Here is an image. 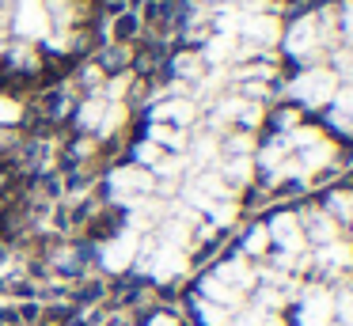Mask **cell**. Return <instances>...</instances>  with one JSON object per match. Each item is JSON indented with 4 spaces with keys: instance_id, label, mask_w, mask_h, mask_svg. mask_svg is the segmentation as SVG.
<instances>
[{
    "instance_id": "cell-2",
    "label": "cell",
    "mask_w": 353,
    "mask_h": 326,
    "mask_svg": "<svg viewBox=\"0 0 353 326\" xmlns=\"http://www.w3.org/2000/svg\"><path fill=\"white\" fill-rule=\"evenodd\" d=\"M292 95L300 99V103L307 106H323L334 99V76L327 72V68H312V72H304L296 83H292Z\"/></svg>"
},
{
    "instance_id": "cell-26",
    "label": "cell",
    "mask_w": 353,
    "mask_h": 326,
    "mask_svg": "<svg viewBox=\"0 0 353 326\" xmlns=\"http://www.w3.org/2000/svg\"><path fill=\"white\" fill-rule=\"evenodd\" d=\"M175 68H179V76H198V68H201V61L194 57V53H183V57L175 61Z\"/></svg>"
},
{
    "instance_id": "cell-11",
    "label": "cell",
    "mask_w": 353,
    "mask_h": 326,
    "mask_svg": "<svg viewBox=\"0 0 353 326\" xmlns=\"http://www.w3.org/2000/svg\"><path fill=\"white\" fill-rule=\"evenodd\" d=\"M334 125L353 133V88H342L334 95Z\"/></svg>"
},
{
    "instance_id": "cell-15",
    "label": "cell",
    "mask_w": 353,
    "mask_h": 326,
    "mask_svg": "<svg viewBox=\"0 0 353 326\" xmlns=\"http://www.w3.org/2000/svg\"><path fill=\"white\" fill-rule=\"evenodd\" d=\"M103 118H107V103H103V99H92V103L80 110V121H84L88 129H99Z\"/></svg>"
},
{
    "instance_id": "cell-13",
    "label": "cell",
    "mask_w": 353,
    "mask_h": 326,
    "mask_svg": "<svg viewBox=\"0 0 353 326\" xmlns=\"http://www.w3.org/2000/svg\"><path fill=\"white\" fill-rule=\"evenodd\" d=\"M232 53H236V38H232V34H216L213 42H209L205 57H209V61H228Z\"/></svg>"
},
{
    "instance_id": "cell-8",
    "label": "cell",
    "mask_w": 353,
    "mask_h": 326,
    "mask_svg": "<svg viewBox=\"0 0 353 326\" xmlns=\"http://www.w3.org/2000/svg\"><path fill=\"white\" fill-rule=\"evenodd\" d=\"M133 258H137V232H125L122 239L107 243V250H103V265H107L110 273L125 269V265H130Z\"/></svg>"
},
{
    "instance_id": "cell-3",
    "label": "cell",
    "mask_w": 353,
    "mask_h": 326,
    "mask_svg": "<svg viewBox=\"0 0 353 326\" xmlns=\"http://www.w3.org/2000/svg\"><path fill=\"white\" fill-rule=\"evenodd\" d=\"M330 315H334V296L327 288H307L304 311H300V326H327Z\"/></svg>"
},
{
    "instance_id": "cell-25",
    "label": "cell",
    "mask_w": 353,
    "mask_h": 326,
    "mask_svg": "<svg viewBox=\"0 0 353 326\" xmlns=\"http://www.w3.org/2000/svg\"><path fill=\"white\" fill-rule=\"evenodd\" d=\"M334 311L342 315V323H350V326H353V292L334 296Z\"/></svg>"
},
{
    "instance_id": "cell-4",
    "label": "cell",
    "mask_w": 353,
    "mask_h": 326,
    "mask_svg": "<svg viewBox=\"0 0 353 326\" xmlns=\"http://www.w3.org/2000/svg\"><path fill=\"white\" fill-rule=\"evenodd\" d=\"M16 30L23 38H42L50 30V15L42 8V0H23L19 4V15H16Z\"/></svg>"
},
{
    "instance_id": "cell-10",
    "label": "cell",
    "mask_w": 353,
    "mask_h": 326,
    "mask_svg": "<svg viewBox=\"0 0 353 326\" xmlns=\"http://www.w3.org/2000/svg\"><path fill=\"white\" fill-rule=\"evenodd\" d=\"M213 281H221L224 288H232V292H243V288H251L254 285V273L247 269L243 262H224L221 269H216V277Z\"/></svg>"
},
{
    "instance_id": "cell-14",
    "label": "cell",
    "mask_w": 353,
    "mask_h": 326,
    "mask_svg": "<svg viewBox=\"0 0 353 326\" xmlns=\"http://www.w3.org/2000/svg\"><path fill=\"white\" fill-rule=\"evenodd\" d=\"M319 258H323V262H334V265H350L353 262V250L350 247H345V243H327V247H323L319 250Z\"/></svg>"
},
{
    "instance_id": "cell-27",
    "label": "cell",
    "mask_w": 353,
    "mask_h": 326,
    "mask_svg": "<svg viewBox=\"0 0 353 326\" xmlns=\"http://www.w3.org/2000/svg\"><path fill=\"white\" fill-rule=\"evenodd\" d=\"M137 156H141V163H160L163 152H160V144L148 141V144H141V148H137Z\"/></svg>"
},
{
    "instance_id": "cell-16",
    "label": "cell",
    "mask_w": 353,
    "mask_h": 326,
    "mask_svg": "<svg viewBox=\"0 0 353 326\" xmlns=\"http://www.w3.org/2000/svg\"><path fill=\"white\" fill-rule=\"evenodd\" d=\"M323 163H330V144H323V141L307 144V152H304V167H307V171H315V167H323Z\"/></svg>"
},
{
    "instance_id": "cell-18",
    "label": "cell",
    "mask_w": 353,
    "mask_h": 326,
    "mask_svg": "<svg viewBox=\"0 0 353 326\" xmlns=\"http://www.w3.org/2000/svg\"><path fill=\"white\" fill-rule=\"evenodd\" d=\"M236 326H281V323H277V315H274V311H262V307H254V311H247V315L239 318Z\"/></svg>"
},
{
    "instance_id": "cell-28",
    "label": "cell",
    "mask_w": 353,
    "mask_h": 326,
    "mask_svg": "<svg viewBox=\"0 0 353 326\" xmlns=\"http://www.w3.org/2000/svg\"><path fill=\"white\" fill-rule=\"evenodd\" d=\"M209 156H213V141H201L198 148H194V163H205Z\"/></svg>"
},
{
    "instance_id": "cell-9",
    "label": "cell",
    "mask_w": 353,
    "mask_h": 326,
    "mask_svg": "<svg viewBox=\"0 0 353 326\" xmlns=\"http://www.w3.org/2000/svg\"><path fill=\"white\" fill-rule=\"evenodd\" d=\"M243 34H247V42H254V45H270V42L281 38V27H277L274 15H251V19H243Z\"/></svg>"
},
{
    "instance_id": "cell-12",
    "label": "cell",
    "mask_w": 353,
    "mask_h": 326,
    "mask_svg": "<svg viewBox=\"0 0 353 326\" xmlns=\"http://www.w3.org/2000/svg\"><path fill=\"white\" fill-rule=\"evenodd\" d=\"M194 118V106L190 103H183V99H179V103H163V106H156V121H179V125H183V121H190Z\"/></svg>"
},
{
    "instance_id": "cell-21",
    "label": "cell",
    "mask_w": 353,
    "mask_h": 326,
    "mask_svg": "<svg viewBox=\"0 0 353 326\" xmlns=\"http://www.w3.org/2000/svg\"><path fill=\"white\" fill-rule=\"evenodd\" d=\"M19 114H23V106H19L16 99H4V95H0V125H12V121H19Z\"/></svg>"
},
{
    "instance_id": "cell-17",
    "label": "cell",
    "mask_w": 353,
    "mask_h": 326,
    "mask_svg": "<svg viewBox=\"0 0 353 326\" xmlns=\"http://www.w3.org/2000/svg\"><path fill=\"white\" fill-rule=\"evenodd\" d=\"M201 318H205L209 326H228V323H232L228 307H216L213 300H201Z\"/></svg>"
},
{
    "instance_id": "cell-22",
    "label": "cell",
    "mask_w": 353,
    "mask_h": 326,
    "mask_svg": "<svg viewBox=\"0 0 353 326\" xmlns=\"http://www.w3.org/2000/svg\"><path fill=\"white\" fill-rule=\"evenodd\" d=\"M209 216H213L216 220V224H232V220H236V205H232V201H213V205H209Z\"/></svg>"
},
{
    "instance_id": "cell-1",
    "label": "cell",
    "mask_w": 353,
    "mask_h": 326,
    "mask_svg": "<svg viewBox=\"0 0 353 326\" xmlns=\"http://www.w3.org/2000/svg\"><path fill=\"white\" fill-rule=\"evenodd\" d=\"M110 190H114L118 201H145V194L152 190V174L141 171V167H118L114 174H110Z\"/></svg>"
},
{
    "instance_id": "cell-20",
    "label": "cell",
    "mask_w": 353,
    "mask_h": 326,
    "mask_svg": "<svg viewBox=\"0 0 353 326\" xmlns=\"http://www.w3.org/2000/svg\"><path fill=\"white\" fill-rule=\"evenodd\" d=\"M224 174H228L232 182H243L247 174H251V159H247V156H236L232 163H224Z\"/></svg>"
},
{
    "instance_id": "cell-23",
    "label": "cell",
    "mask_w": 353,
    "mask_h": 326,
    "mask_svg": "<svg viewBox=\"0 0 353 326\" xmlns=\"http://www.w3.org/2000/svg\"><path fill=\"white\" fill-rule=\"evenodd\" d=\"M266 243H270V232H266V227H254V232L243 239V247L251 250V254H262V250H266Z\"/></svg>"
},
{
    "instance_id": "cell-29",
    "label": "cell",
    "mask_w": 353,
    "mask_h": 326,
    "mask_svg": "<svg viewBox=\"0 0 353 326\" xmlns=\"http://www.w3.org/2000/svg\"><path fill=\"white\" fill-rule=\"evenodd\" d=\"M179 167H183V163H179L175 156H171V159H160V163H156V171H160V174H175Z\"/></svg>"
},
{
    "instance_id": "cell-31",
    "label": "cell",
    "mask_w": 353,
    "mask_h": 326,
    "mask_svg": "<svg viewBox=\"0 0 353 326\" xmlns=\"http://www.w3.org/2000/svg\"><path fill=\"white\" fill-rule=\"evenodd\" d=\"M152 326H175V318H171V315H160V318H152Z\"/></svg>"
},
{
    "instance_id": "cell-7",
    "label": "cell",
    "mask_w": 353,
    "mask_h": 326,
    "mask_svg": "<svg viewBox=\"0 0 353 326\" xmlns=\"http://www.w3.org/2000/svg\"><path fill=\"white\" fill-rule=\"evenodd\" d=\"M315 45H319V23H315V19H300L296 27L285 34V50L296 53V57H307Z\"/></svg>"
},
{
    "instance_id": "cell-5",
    "label": "cell",
    "mask_w": 353,
    "mask_h": 326,
    "mask_svg": "<svg viewBox=\"0 0 353 326\" xmlns=\"http://www.w3.org/2000/svg\"><path fill=\"white\" fill-rule=\"evenodd\" d=\"M183 269H186V254L179 247H168V243H163L152 254V262H148V273H152L156 281H175Z\"/></svg>"
},
{
    "instance_id": "cell-19",
    "label": "cell",
    "mask_w": 353,
    "mask_h": 326,
    "mask_svg": "<svg viewBox=\"0 0 353 326\" xmlns=\"http://www.w3.org/2000/svg\"><path fill=\"white\" fill-rule=\"evenodd\" d=\"M152 144H171V148H183V136H179V129L160 125V121H156V125H152Z\"/></svg>"
},
{
    "instance_id": "cell-30",
    "label": "cell",
    "mask_w": 353,
    "mask_h": 326,
    "mask_svg": "<svg viewBox=\"0 0 353 326\" xmlns=\"http://www.w3.org/2000/svg\"><path fill=\"white\" fill-rule=\"evenodd\" d=\"M345 38H350V42H353V4L345 8Z\"/></svg>"
},
{
    "instance_id": "cell-24",
    "label": "cell",
    "mask_w": 353,
    "mask_h": 326,
    "mask_svg": "<svg viewBox=\"0 0 353 326\" xmlns=\"http://www.w3.org/2000/svg\"><path fill=\"white\" fill-rule=\"evenodd\" d=\"M330 212L342 216V220H350L353 216V197L350 194H334V197H330Z\"/></svg>"
},
{
    "instance_id": "cell-6",
    "label": "cell",
    "mask_w": 353,
    "mask_h": 326,
    "mask_svg": "<svg viewBox=\"0 0 353 326\" xmlns=\"http://www.w3.org/2000/svg\"><path fill=\"white\" fill-rule=\"evenodd\" d=\"M270 239H277L289 254H296L300 247H304V232H300V220L292 216V212H281V216H274V224L266 227Z\"/></svg>"
}]
</instances>
